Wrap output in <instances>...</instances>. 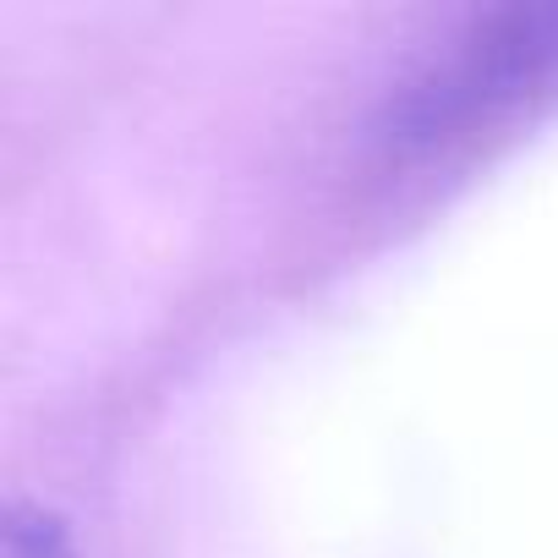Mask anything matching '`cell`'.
<instances>
[{
    "mask_svg": "<svg viewBox=\"0 0 558 558\" xmlns=\"http://www.w3.org/2000/svg\"><path fill=\"white\" fill-rule=\"evenodd\" d=\"M558 110V0L471 12L416 56L362 121L384 192H438Z\"/></svg>",
    "mask_w": 558,
    "mask_h": 558,
    "instance_id": "obj_1",
    "label": "cell"
},
{
    "mask_svg": "<svg viewBox=\"0 0 558 558\" xmlns=\"http://www.w3.org/2000/svg\"><path fill=\"white\" fill-rule=\"evenodd\" d=\"M0 558H88L77 525L45 498H7L0 509Z\"/></svg>",
    "mask_w": 558,
    "mask_h": 558,
    "instance_id": "obj_2",
    "label": "cell"
}]
</instances>
